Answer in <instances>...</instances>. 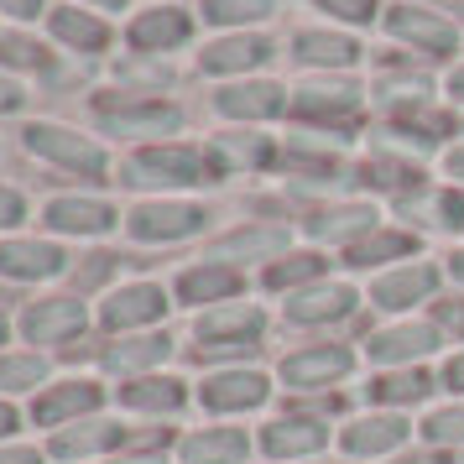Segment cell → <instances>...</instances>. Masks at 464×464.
<instances>
[{
    "label": "cell",
    "mask_w": 464,
    "mask_h": 464,
    "mask_svg": "<svg viewBox=\"0 0 464 464\" xmlns=\"http://www.w3.org/2000/svg\"><path fill=\"white\" fill-rule=\"evenodd\" d=\"M256 339H261V314H251V308H219V314L198 318V350H193V360L251 355Z\"/></svg>",
    "instance_id": "obj_1"
},
{
    "label": "cell",
    "mask_w": 464,
    "mask_h": 464,
    "mask_svg": "<svg viewBox=\"0 0 464 464\" xmlns=\"http://www.w3.org/2000/svg\"><path fill=\"white\" fill-rule=\"evenodd\" d=\"M100 401H105L100 381H89V376L58 381V386H43V392H37V401H32V418L43 422V428H68V422L100 412Z\"/></svg>",
    "instance_id": "obj_2"
},
{
    "label": "cell",
    "mask_w": 464,
    "mask_h": 464,
    "mask_svg": "<svg viewBox=\"0 0 464 464\" xmlns=\"http://www.w3.org/2000/svg\"><path fill=\"white\" fill-rule=\"evenodd\" d=\"M407 418L401 412H371V418H355L339 428V449L350 459H381V454H397L407 443Z\"/></svg>",
    "instance_id": "obj_3"
},
{
    "label": "cell",
    "mask_w": 464,
    "mask_h": 464,
    "mask_svg": "<svg viewBox=\"0 0 464 464\" xmlns=\"http://www.w3.org/2000/svg\"><path fill=\"white\" fill-rule=\"evenodd\" d=\"M266 397H272L266 376H261V371H246V365L214 371V376H204V386H198V401H204L209 412H256Z\"/></svg>",
    "instance_id": "obj_4"
},
{
    "label": "cell",
    "mask_w": 464,
    "mask_h": 464,
    "mask_svg": "<svg viewBox=\"0 0 464 464\" xmlns=\"http://www.w3.org/2000/svg\"><path fill=\"white\" fill-rule=\"evenodd\" d=\"M261 449H266L272 459H314V454L329 449V422L287 412V418H276V422L261 428Z\"/></svg>",
    "instance_id": "obj_5"
},
{
    "label": "cell",
    "mask_w": 464,
    "mask_h": 464,
    "mask_svg": "<svg viewBox=\"0 0 464 464\" xmlns=\"http://www.w3.org/2000/svg\"><path fill=\"white\" fill-rule=\"evenodd\" d=\"M355 355L344 344H318V350H297V355L282 360V381L293 392H318V386H334V381L350 376Z\"/></svg>",
    "instance_id": "obj_6"
},
{
    "label": "cell",
    "mask_w": 464,
    "mask_h": 464,
    "mask_svg": "<svg viewBox=\"0 0 464 464\" xmlns=\"http://www.w3.org/2000/svg\"><path fill=\"white\" fill-rule=\"evenodd\" d=\"M209 162L188 147H151L126 168V183H204Z\"/></svg>",
    "instance_id": "obj_7"
},
{
    "label": "cell",
    "mask_w": 464,
    "mask_h": 464,
    "mask_svg": "<svg viewBox=\"0 0 464 464\" xmlns=\"http://www.w3.org/2000/svg\"><path fill=\"white\" fill-rule=\"evenodd\" d=\"M126 443V428L121 422H105V418H84V422H68L53 433V459H94V454H110Z\"/></svg>",
    "instance_id": "obj_8"
},
{
    "label": "cell",
    "mask_w": 464,
    "mask_h": 464,
    "mask_svg": "<svg viewBox=\"0 0 464 464\" xmlns=\"http://www.w3.org/2000/svg\"><path fill=\"white\" fill-rule=\"evenodd\" d=\"M79 329H84V308L73 297H43V303H32L22 314V334L32 344H63Z\"/></svg>",
    "instance_id": "obj_9"
},
{
    "label": "cell",
    "mask_w": 464,
    "mask_h": 464,
    "mask_svg": "<svg viewBox=\"0 0 464 464\" xmlns=\"http://www.w3.org/2000/svg\"><path fill=\"white\" fill-rule=\"evenodd\" d=\"M26 147L43 151V157H53V162H63V168H79L89 172V178H100L105 172V151L89 147V141H79L73 130H58V126H32L26 130Z\"/></svg>",
    "instance_id": "obj_10"
},
{
    "label": "cell",
    "mask_w": 464,
    "mask_h": 464,
    "mask_svg": "<svg viewBox=\"0 0 464 464\" xmlns=\"http://www.w3.org/2000/svg\"><path fill=\"white\" fill-rule=\"evenodd\" d=\"M365 350H371V360H381V365H412V360L439 350V329H428V324H397V329L371 334Z\"/></svg>",
    "instance_id": "obj_11"
},
{
    "label": "cell",
    "mask_w": 464,
    "mask_h": 464,
    "mask_svg": "<svg viewBox=\"0 0 464 464\" xmlns=\"http://www.w3.org/2000/svg\"><path fill=\"white\" fill-rule=\"evenodd\" d=\"M204 225V209L193 204H141L130 214V235L136 240H183Z\"/></svg>",
    "instance_id": "obj_12"
},
{
    "label": "cell",
    "mask_w": 464,
    "mask_h": 464,
    "mask_svg": "<svg viewBox=\"0 0 464 464\" xmlns=\"http://www.w3.org/2000/svg\"><path fill=\"white\" fill-rule=\"evenodd\" d=\"M246 454H251V439L240 428H204V433H188L178 443L183 464H240Z\"/></svg>",
    "instance_id": "obj_13"
},
{
    "label": "cell",
    "mask_w": 464,
    "mask_h": 464,
    "mask_svg": "<svg viewBox=\"0 0 464 464\" xmlns=\"http://www.w3.org/2000/svg\"><path fill=\"white\" fill-rule=\"evenodd\" d=\"M0 272L16 282H37V276H58L63 272V251L47 240H5L0 246Z\"/></svg>",
    "instance_id": "obj_14"
},
{
    "label": "cell",
    "mask_w": 464,
    "mask_h": 464,
    "mask_svg": "<svg viewBox=\"0 0 464 464\" xmlns=\"http://www.w3.org/2000/svg\"><path fill=\"white\" fill-rule=\"evenodd\" d=\"M188 401V392H183V381L178 376H136L121 386V407H130V412H151V418H162V412H178Z\"/></svg>",
    "instance_id": "obj_15"
},
{
    "label": "cell",
    "mask_w": 464,
    "mask_h": 464,
    "mask_svg": "<svg viewBox=\"0 0 464 464\" xmlns=\"http://www.w3.org/2000/svg\"><path fill=\"white\" fill-rule=\"evenodd\" d=\"M162 308H168V297L157 287H147V282H136V287H121L110 297L100 318H105V329H141L151 318H162Z\"/></svg>",
    "instance_id": "obj_16"
},
{
    "label": "cell",
    "mask_w": 464,
    "mask_h": 464,
    "mask_svg": "<svg viewBox=\"0 0 464 464\" xmlns=\"http://www.w3.org/2000/svg\"><path fill=\"white\" fill-rule=\"evenodd\" d=\"M365 392H371V401H381V407H418V401H428V392H433V376L418 371V365H397V371H381Z\"/></svg>",
    "instance_id": "obj_17"
},
{
    "label": "cell",
    "mask_w": 464,
    "mask_h": 464,
    "mask_svg": "<svg viewBox=\"0 0 464 464\" xmlns=\"http://www.w3.org/2000/svg\"><path fill=\"white\" fill-rule=\"evenodd\" d=\"M100 121H105L110 130H172L178 126V110L172 105H130V100H100Z\"/></svg>",
    "instance_id": "obj_18"
},
{
    "label": "cell",
    "mask_w": 464,
    "mask_h": 464,
    "mask_svg": "<svg viewBox=\"0 0 464 464\" xmlns=\"http://www.w3.org/2000/svg\"><path fill=\"white\" fill-rule=\"evenodd\" d=\"M386 26H392V37H401V43H418L428 47V53H449L454 47V26L439 22V16H428V11H392L386 16Z\"/></svg>",
    "instance_id": "obj_19"
},
{
    "label": "cell",
    "mask_w": 464,
    "mask_h": 464,
    "mask_svg": "<svg viewBox=\"0 0 464 464\" xmlns=\"http://www.w3.org/2000/svg\"><path fill=\"white\" fill-rule=\"evenodd\" d=\"M47 225L68 235H105L115 225V209L110 204H94V198H58L47 209Z\"/></svg>",
    "instance_id": "obj_20"
},
{
    "label": "cell",
    "mask_w": 464,
    "mask_h": 464,
    "mask_svg": "<svg viewBox=\"0 0 464 464\" xmlns=\"http://www.w3.org/2000/svg\"><path fill=\"white\" fill-rule=\"evenodd\" d=\"M350 308H355L350 287H308V293L287 297V318L293 324H329V318H344Z\"/></svg>",
    "instance_id": "obj_21"
},
{
    "label": "cell",
    "mask_w": 464,
    "mask_h": 464,
    "mask_svg": "<svg viewBox=\"0 0 464 464\" xmlns=\"http://www.w3.org/2000/svg\"><path fill=\"white\" fill-rule=\"evenodd\" d=\"M282 105H287V100H282L276 84H230V89H219V110H225V115L266 121V115H276Z\"/></svg>",
    "instance_id": "obj_22"
},
{
    "label": "cell",
    "mask_w": 464,
    "mask_h": 464,
    "mask_svg": "<svg viewBox=\"0 0 464 464\" xmlns=\"http://www.w3.org/2000/svg\"><path fill=\"white\" fill-rule=\"evenodd\" d=\"M162 355H168V339H162V334H141V339L105 344V350H100V365H105V371H121V376H130V371H147V365H157Z\"/></svg>",
    "instance_id": "obj_23"
},
{
    "label": "cell",
    "mask_w": 464,
    "mask_h": 464,
    "mask_svg": "<svg viewBox=\"0 0 464 464\" xmlns=\"http://www.w3.org/2000/svg\"><path fill=\"white\" fill-rule=\"evenodd\" d=\"M272 58V43L266 37H225V43L204 47V68L214 73H235V68H256Z\"/></svg>",
    "instance_id": "obj_24"
},
{
    "label": "cell",
    "mask_w": 464,
    "mask_h": 464,
    "mask_svg": "<svg viewBox=\"0 0 464 464\" xmlns=\"http://www.w3.org/2000/svg\"><path fill=\"white\" fill-rule=\"evenodd\" d=\"M178 293H183V303H219V297L240 293V272H230V266H193V272L178 276Z\"/></svg>",
    "instance_id": "obj_25"
},
{
    "label": "cell",
    "mask_w": 464,
    "mask_h": 464,
    "mask_svg": "<svg viewBox=\"0 0 464 464\" xmlns=\"http://www.w3.org/2000/svg\"><path fill=\"white\" fill-rule=\"evenodd\" d=\"M183 37H188V16L183 11H147V16H136V26H130V43L141 47V53L178 47Z\"/></svg>",
    "instance_id": "obj_26"
},
{
    "label": "cell",
    "mask_w": 464,
    "mask_h": 464,
    "mask_svg": "<svg viewBox=\"0 0 464 464\" xmlns=\"http://www.w3.org/2000/svg\"><path fill=\"white\" fill-rule=\"evenodd\" d=\"M428 293H433V272H428V266H407V272L376 282V287H371V303H376V308H412V303L428 297Z\"/></svg>",
    "instance_id": "obj_27"
},
{
    "label": "cell",
    "mask_w": 464,
    "mask_h": 464,
    "mask_svg": "<svg viewBox=\"0 0 464 464\" xmlns=\"http://www.w3.org/2000/svg\"><path fill=\"white\" fill-rule=\"evenodd\" d=\"M297 115H308V121H350L355 115V89H303L297 94Z\"/></svg>",
    "instance_id": "obj_28"
},
{
    "label": "cell",
    "mask_w": 464,
    "mask_h": 464,
    "mask_svg": "<svg viewBox=\"0 0 464 464\" xmlns=\"http://www.w3.org/2000/svg\"><path fill=\"white\" fill-rule=\"evenodd\" d=\"M47 381V365L37 355H0V397L11 392H37Z\"/></svg>",
    "instance_id": "obj_29"
},
{
    "label": "cell",
    "mask_w": 464,
    "mask_h": 464,
    "mask_svg": "<svg viewBox=\"0 0 464 464\" xmlns=\"http://www.w3.org/2000/svg\"><path fill=\"white\" fill-rule=\"evenodd\" d=\"M297 58L303 63H350L355 58V43L350 37H329V32H303L297 37Z\"/></svg>",
    "instance_id": "obj_30"
},
{
    "label": "cell",
    "mask_w": 464,
    "mask_h": 464,
    "mask_svg": "<svg viewBox=\"0 0 464 464\" xmlns=\"http://www.w3.org/2000/svg\"><path fill=\"white\" fill-rule=\"evenodd\" d=\"M53 32H58V37H63V43H73V47H89V53H94V47H105V26L94 22V16H84V11H53Z\"/></svg>",
    "instance_id": "obj_31"
},
{
    "label": "cell",
    "mask_w": 464,
    "mask_h": 464,
    "mask_svg": "<svg viewBox=\"0 0 464 464\" xmlns=\"http://www.w3.org/2000/svg\"><path fill=\"white\" fill-rule=\"evenodd\" d=\"M422 439L433 443V449H459L464 443V401L459 407H443V412H428Z\"/></svg>",
    "instance_id": "obj_32"
},
{
    "label": "cell",
    "mask_w": 464,
    "mask_h": 464,
    "mask_svg": "<svg viewBox=\"0 0 464 464\" xmlns=\"http://www.w3.org/2000/svg\"><path fill=\"white\" fill-rule=\"evenodd\" d=\"M371 219H376L371 209H360V204H344V209H329V214H318V219H314V235H324V240H344V235L365 230Z\"/></svg>",
    "instance_id": "obj_33"
},
{
    "label": "cell",
    "mask_w": 464,
    "mask_h": 464,
    "mask_svg": "<svg viewBox=\"0 0 464 464\" xmlns=\"http://www.w3.org/2000/svg\"><path fill=\"white\" fill-rule=\"evenodd\" d=\"M412 251V235H365V240H355L350 246V261L355 266H371V261H386V256H407Z\"/></svg>",
    "instance_id": "obj_34"
},
{
    "label": "cell",
    "mask_w": 464,
    "mask_h": 464,
    "mask_svg": "<svg viewBox=\"0 0 464 464\" xmlns=\"http://www.w3.org/2000/svg\"><path fill=\"white\" fill-rule=\"evenodd\" d=\"M272 11V0H204L209 22H261Z\"/></svg>",
    "instance_id": "obj_35"
},
{
    "label": "cell",
    "mask_w": 464,
    "mask_h": 464,
    "mask_svg": "<svg viewBox=\"0 0 464 464\" xmlns=\"http://www.w3.org/2000/svg\"><path fill=\"white\" fill-rule=\"evenodd\" d=\"M318 272H324L318 256H287V261H276L272 272H266V287H297V282H308Z\"/></svg>",
    "instance_id": "obj_36"
},
{
    "label": "cell",
    "mask_w": 464,
    "mask_h": 464,
    "mask_svg": "<svg viewBox=\"0 0 464 464\" xmlns=\"http://www.w3.org/2000/svg\"><path fill=\"white\" fill-rule=\"evenodd\" d=\"M365 178H371V183H381V188H418V183H422V172H418V168H407V162H392V157H376V162L365 168Z\"/></svg>",
    "instance_id": "obj_37"
},
{
    "label": "cell",
    "mask_w": 464,
    "mask_h": 464,
    "mask_svg": "<svg viewBox=\"0 0 464 464\" xmlns=\"http://www.w3.org/2000/svg\"><path fill=\"white\" fill-rule=\"evenodd\" d=\"M282 246H287V235L282 230H240V235H230V240H225V251H240V256H266V251H282Z\"/></svg>",
    "instance_id": "obj_38"
},
{
    "label": "cell",
    "mask_w": 464,
    "mask_h": 464,
    "mask_svg": "<svg viewBox=\"0 0 464 464\" xmlns=\"http://www.w3.org/2000/svg\"><path fill=\"white\" fill-rule=\"evenodd\" d=\"M397 126L407 130H422V141H439V136H449V115H428V110H397Z\"/></svg>",
    "instance_id": "obj_39"
},
{
    "label": "cell",
    "mask_w": 464,
    "mask_h": 464,
    "mask_svg": "<svg viewBox=\"0 0 464 464\" xmlns=\"http://www.w3.org/2000/svg\"><path fill=\"white\" fill-rule=\"evenodd\" d=\"M0 63L37 68V63H43V47H37V43H26V37H0Z\"/></svg>",
    "instance_id": "obj_40"
},
{
    "label": "cell",
    "mask_w": 464,
    "mask_h": 464,
    "mask_svg": "<svg viewBox=\"0 0 464 464\" xmlns=\"http://www.w3.org/2000/svg\"><path fill=\"white\" fill-rule=\"evenodd\" d=\"M318 5L344 16V22H371V11H376V0H318Z\"/></svg>",
    "instance_id": "obj_41"
},
{
    "label": "cell",
    "mask_w": 464,
    "mask_h": 464,
    "mask_svg": "<svg viewBox=\"0 0 464 464\" xmlns=\"http://www.w3.org/2000/svg\"><path fill=\"white\" fill-rule=\"evenodd\" d=\"M110 266H115V256H84V272H73V282H79V287H94V282H105L110 276Z\"/></svg>",
    "instance_id": "obj_42"
},
{
    "label": "cell",
    "mask_w": 464,
    "mask_h": 464,
    "mask_svg": "<svg viewBox=\"0 0 464 464\" xmlns=\"http://www.w3.org/2000/svg\"><path fill=\"white\" fill-rule=\"evenodd\" d=\"M0 464H47V454L32 443H0Z\"/></svg>",
    "instance_id": "obj_43"
},
{
    "label": "cell",
    "mask_w": 464,
    "mask_h": 464,
    "mask_svg": "<svg viewBox=\"0 0 464 464\" xmlns=\"http://www.w3.org/2000/svg\"><path fill=\"white\" fill-rule=\"evenodd\" d=\"M225 157L230 162H261L266 147H261V136H246V141H225Z\"/></svg>",
    "instance_id": "obj_44"
},
{
    "label": "cell",
    "mask_w": 464,
    "mask_h": 464,
    "mask_svg": "<svg viewBox=\"0 0 464 464\" xmlns=\"http://www.w3.org/2000/svg\"><path fill=\"white\" fill-rule=\"evenodd\" d=\"M439 324L464 339V303H439Z\"/></svg>",
    "instance_id": "obj_45"
},
{
    "label": "cell",
    "mask_w": 464,
    "mask_h": 464,
    "mask_svg": "<svg viewBox=\"0 0 464 464\" xmlns=\"http://www.w3.org/2000/svg\"><path fill=\"white\" fill-rule=\"evenodd\" d=\"M16 219H22V198L11 188H0V225H16Z\"/></svg>",
    "instance_id": "obj_46"
},
{
    "label": "cell",
    "mask_w": 464,
    "mask_h": 464,
    "mask_svg": "<svg viewBox=\"0 0 464 464\" xmlns=\"http://www.w3.org/2000/svg\"><path fill=\"white\" fill-rule=\"evenodd\" d=\"M0 11H11V16H22V22H32V16L43 11V0H0Z\"/></svg>",
    "instance_id": "obj_47"
},
{
    "label": "cell",
    "mask_w": 464,
    "mask_h": 464,
    "mask_svg": "<svg viewBox=\"0 0 464 464\" xmlns=\"http://www.w3.org/2000/svg\"><path fill=\"white\" fill-rule=\"evenodd\" d=\"M443 386H449V392H464V355H454L443 365Z\"/></svg>",
    "instance_id": "obj_48"
},
{
    "label": "cell",
    "mask_w": 464,
    "mask_h": 464,
    "mask_svg": "<svg viewBox=\"0 0 464 464\" xmlns=\"http://www.w3.org/2000/svg\"><path fill=\"white\" fill-rule=\"evenodd\" d=\"M397 464H449V454L443 449H422V454H401Z\"/></svg>",
    "instance_id": "obj_49"
},
{
    "label": "cell",
    "mask_w": 464,
    "mask_h": 464,
    "mask_svg": "<svg viewBox=\"0 0 464 464\" xmlns=\"http://www.w3.org/2000/svg\"><path fill=\"white\" fill-rule=\"evenodd\" d=\"M11 433H16V407H11V401H0V443L11 439Z\"/></svg>",
    "instance_id": "obj_50"
},
{
    "label": "cell",
    "mask_w": 464,
    "mask_h": 464,
    "mask_svg": "<svg viewBox=\"0 0 464 464\" xmlns=\"http://www.w3.org/2000/svg\"><path fill=\"white\" fill-rule=\"evenodd\" d=\"M16 105H22V89L11 79H0V110H16Z\"/></svg>",
    "instance_id": "obj_51"
},
{
    "label": "cell",
    "mask_w": 464,
    "mask_h": 464,
    "mask_svg": "<svg viewBox=\"0 0 464 464\" xmlns=\"http://www.w3.org/2000/svg\"><path fill=\"white\" fill-rule=\"evenodd\" d=\"M443 209H449V225H459V230H464V193H459V198H449Z\"/></svg>",
    "instance_id": "obj_52"
},
{
    "label": "cell",
    "mask_w": 464,
    "mask_h": 464,
    "mask_svg": "<svg viewBox=\"0 0 464 464\" xmlns=\"http://www.w3.org/2000/svg\"><path fill=\"white\" fill-rule=\"evenodd\" d=\"M449 172H454V178H464V151H449Z\"/></svg>",
    "instance_id": "obj_53"
},
{
    "label": "cell",
    "mask_w": 464,
    "mask_h": 464,
    "mask_svg": "<svg viewBox=\"0 0 464 464\" xmlns=\"http://www.w3.org/2000/svg\"><path fill=\"white\" fill-rule=\"evenodd\" d=\"M449 89H454V100H464V68L454 73V84H449Z\"/></svg>",
    "instance_id": "obj_54"
},
{
    "label": "cell",
    "mask_w": 464,
    "mask_h": 464,
    "mask_svg": "<svg viewBox=\"0 0 464 464\" xmlns=\"http://www.w3.org/2000/svg\"><path fill=\"white\" fill-rule=\"evenodd\" d=\"M449 266H454V276H459V282H464V251L454 256V261H449Z\"/></svg>",
    "instance_id": "obj_55"
},
{
    "label": "cell",
    "mask_w": 464,
    "mask_h": 464,
    "mask_svg": "<svg viewBox=\"0 0 464 464\" xmlns=\"http://www.w3.org/2000/svg\"><path fill=\"white\" fill-rule=\"evenodd\" d=\"M136 464H157V454H147V459H136Z\"/></svg>",
    "instance_id": "obj_56"
},
{
    "label": "cell",
    "mask_w": 464,
    "mask_h": 464,
    "mask_svg": "<svg viewBox=\"0 0 464 464\" xmlns=\"http://www.w3.org/2000/svg\"><path fill=\"white\" fill-rule=\"evenodd\" d=\"M0 344H5V318H0Z\"/></svg>",
    "instance_id": "obj_57"
},
{
    "label": "cell",
    "mask_w": 464,
    "mask_h": 464,
    "mask_svg": "<svg viewBox=\"0 0 464 464\" xmlns=\"http://www.w3.org/2000/svg\"><path fill=\"white\" fill-rule=\"evenodd\" d=\"M100 5H121V0H100Z\"/></svg>",
    "instance_id": "obj_58"
}]
</instances>
